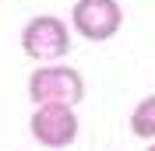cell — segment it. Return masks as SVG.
I'll use <instances>...</instances> for the list:
<instances>
[{"instance_id":"1","label":"cell","mask_w":155,"mask_h":151,"mask_svg":"<svg viewBox=\"0 0 155 151\" xmlns=\"http://www.w3.org/2000/svg\"><path fill=\"white\" fill-rule=\"evenodd\" d=\"M21 49L25 56H32L35 63H53V60L71 53V32L67 21L57 14H35L32 21H25L21 28Z\"/></svg>"},{"instance_id":"2","label":"cell","mask_w":155,"mask_h":151,"mask_svg":"<svg viewBox=\"0 0 155 151\" xmlns=\"http://www.w3.org/2000/svg\"><path fill=\"white\" fill-rule=\"evenodd\" d=\"M28 98L35 105H46V102H60V105H78L85 98V77L78 74L74 67H64V63H46L32 70L28 77Z\"/></svg>"},{"instance_id":"3","label":"cell","mask_w":155,"mask_h":151,"mask_svg":"<svg viewBox=\"0 0 155 151\" xmlns=\"http://www.w3.org/2000/svg\"><path fill=\"white\" fill-rule=\"evenodd\" d=\"M28 130L42 148L49 151H60V148H71L78 141V113L74 105H60V102H46V105H35V113L28 120Z\"/></svg>"},{"instance_id":"4","label":"cell","mask_w":155,"mask_h":151,"mask_svg":"<svg viewBox=\"0 0 155 151\" xmlns=\"http://www.w3.org/2000/svg\"><path fill=\"white\" fill-rule=\"evenodd\" d=\"M71 25L81 39L88 42H106L120 32L124 25V11L116 0H74L71 7Z\"/></svg>"},{"instance_id":"5","label":"cell","mask_w":155,"mask_h":151,"mask_svg":"<svg viewBox=\"0 0 155 151\" xmlns=\"http://www.w3.org/2000/svg\"><path fill=\"white\" fill-rule=\"evenodd\" d=\"M130 133L141 141H155V95L141 98L130 113Z\"/></svg>"},{"instance_id":"6","label":"cell","mask_w":155,"mask_h":151,"mask_svg":"<svg viewBox=\"0 0 155 151\" xmlns=\"http://www.w3.org/2000/svg\"><path fill=\"white\" fill-rule=\"evenodd\" d=\"M148 151H155V141H152V144H148Z\"/></svg>"}]
</instances>
